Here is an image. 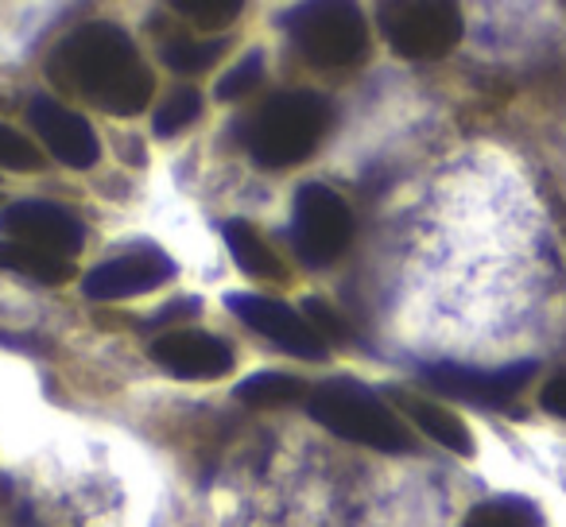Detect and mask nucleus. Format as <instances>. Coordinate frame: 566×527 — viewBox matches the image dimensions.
<instances>
[{
	"label": "nucleus",
	"instance_id": "nucleus-15",
	"mask_svg": "<svg viewBox=\"0 0 566 527\" xmlns=\"http://www.w3.org/2000/svg\"><path fill=\"white\" fill-rule=\"evenodd\" d=\"M0 268L35 280V284H66L74 276V264L66 256H55V252L32 249V244L20 241H0Z\"/></svg>",
	"mask_w": 566,
	"mask_h": 527
},
{
	"label": "nucleus",
	"instance_id": "nucleus-9",
	"mask_svg": "<svg viewBox=\"0 0 566 527\" xmlns=\"http://www.w3.org/2000/svg\"><path fill=\"white\" fill-rule=\"evenodd\" d=\"M0 233L9 241L32 244V249L55 252L66 260L86 244L82 221L55 202H12L9 210H0Z\"/></svg>",
	"mask_w": 566,
	"mask_h": 527
},
{
	"label": "nucleus",
	"instance_id": "nucleus-21",
	"mask_svg": "<svg viewBox=\"0 0 566 527\" xmlns=\"http://www.w3.org/2000/svg\"><path fill=\"white\" fill-rule=\"evenodd\" d=\"M260 78H264V55H260V51H249V55H244L241 63H237L233 71L218 82V97L221 102H233V97L249 94Z\"/></svg>",
	"mask_w": 566,
	"mask_h": 527
},
{
	"label": "nucleus",
	"instance_id": "nucleus-2",
	"mask_svg": "<svg viewBox=\"0 0 566 527\" xmlns=\"http://www.w3.org/2000/svg\"><path fill=\"white\" fill-rule=\"evenodd\" d=\"M331 128V105L311 89H287L268 97L249 125V156L260 167H295L323 144Z\"/></svg>",
	"mask_w": 566,
	"mask_h": 527
},
{
	"label": "nucleus",
	"instance_id": "nucleus-4",
	"mask_svg": "<svg viewBox=\"0 0 566 527\" xmlns=\"http://www.w3.org/2000/svg\"><path fill=\"white\" fill-rule=\"evenodd\" d=\"M287 32H292L300 55L311 66H354L369 51V24L354 4H338V0H315V4H300L287 12Z\"/></svg>",
	"mask_w": 566,
	"mask_h": 527
},
{
	"label": "nucleus",
	"instance_id": "nucleus-18",
	"mask_svg": "<svg viewBox=\"0 0 566 527\" xmlns=\"http://www.w3.org/2000/svg\"><path fill=\"white\" fill-rule=\"evenodd\" d=\"M226 51V40H167L164 43V63L175 74H202Z\"/></svg>",
	"mask_w": 566,
	"mask_h": 527
},
{
	"label": "nucleus",
	"instance_id": "nucleus-14",
	"mask_svg": "<svg viewBox=\"0 0 566 527\" xmlns=\"http://www.w3.org/2000/svg\"><path fill=\"white\" fill-rule=\"evenodd\" d=\"M226 244L241 272H249V276H256V280H283L280 256H275V249L260 236V229L252 225V221H241V218L229 221Z\"/></svg>",
	"mask_w": 566,
	"mask_h": 527
},
{
	"label": "nucleus",
	"instance_id": "nucleus-17",
	"mask_svg": "<svg viewBox=\"0 0 566 527\" xmlns=\"http://www.w3.org/2000/svg\"><path fill=\"white\" fill-rule=\"evenodd\" d=\"M303 392H307L303 380L287 377V372H256V377L241 380L233 396L241 403H249V408H287V403H295Z\"/></svg>",
	"mask_w": 566,
	"mask_h": 527
},
{
	"label": "nucleus",
	"instance_id": "nucleus-6",
	"mask_svg": "<svg viewBox=\"0 0 566 527\" xmlns=\"http://www.w3.org/2000/svg\"><path fill=\"white\" fill-rule=\"evenodd\" d=\"M354 241V213L338 190L323 182H307L295 194V218H292V244L295 256L307 268H326Z\"/></svg>",
	"mask_w": 566,
	"mask_h": 527
},
{
	"label": "nucleus",
	"instance_id": "nucleus-5",
	"mask_svg": "<svg viewBox=\"0 0 566 527\" xmlns=\"http://www.w3.org/2000/svg\"><path fill=\"white\" fill-rule=\"evenodd\" d=\"M377 17L388 48L403 59H442L465 32L462 12L447 0H392Z\"/></svg>",
	"mask_w": 566,
	"mask_h": 527
},
{
	"label": "nucleus",
	"instance_id": "nucleus-12",
	"mask_svg": "<svg viewBox=\"0 0 566 527\" xmlns=\"http://www.w3.org/2000/svg\"><path fill=\"white\" fill-rule=\"evenodd\" d=\"M151 357L179 380H221L233 369V349L213 334L171 330L151 341Z\"/></svg>",
	"mask_w": 566,
	"mask_h": 527
},
{
	"label": "nucleus",
	"instance_id": "nucleus-24",
	"mask_svg": "<svg viewBox=\"0 0 566 527\" xmlns=\"http://www.w3.org/2000/svg\"><path fill=\"white\" fill-rule=\"evenodd\" d=\"M539 403H543V411L566 419V372H558V377H551L547 384H543Z\"/></svg>",
	"mask_w": 566,
	"mask_h": 527
},
{
	"label": "nucleus",
	"instance_id": "nucleus-13",
	"mask_svg": "<svg viewBox=\"0 0 566 527\" xmlns=\"http://www.w3.org/2000/svg\"><path fill=\"white\" fill-rule=\"evenodd\" d=\"M400 408L408 411L411 423H416L427 439H434L439 446H447L450 454L473 457V434H470V426L454 415V411L439 408V403H431V400H411V396H400Z\"/></svg>",
	"mask_w": 566,
	"mask_h": 527
},
{
	"label": "nucleus",
	"instance_id": "nucleus-11",
	"mask_svg": "<svg viewBox=\"0 0 566 527\" xmlns=\"http://www.w3.org/2000/svg\"><path fill=\"white\" fill-rule=\"evenodd\" d=\"M28 120H32V128L40 133V140L48 144L59 164L86 171L102 156V144H97V133L90 128V120L71 113L66 105H59L55 97H35L32 109H28Z\"/></svg>",
	"mask_w": 566,
	"mask_h": 527
},
{
	"label": "nucleus",
	"instance_id": "nucleus-16",
	"mask_svg": "<svg viewBox=\"0 0 566 527\" xmlns=\"http://www.w3.org/2000/svg\"><path fill=\"white\" fill-rule=\"evenodd\" d=\"M462 527H543V516L524 496H493L470 508Z\"/></svg>",
	"mask_w": 566,
	"mask_h": 527
},
{
	"label": "nucleus",
	"instance_id": "nucleus-23",
	"mask_svg": "<svg viewBox=\"0 0 566 527\" xmlns=\"http://www.w3.org/2000/svg\"><path fill=\"white\" fill-rule=\"evenodd\" d=\"M303 318H307V323L315 326L318 338H323V341L331 338V341H338V346H346V341H349V330H346V323H342V315H338V310L326 307V303L318 299V295H315V299H307V315H303Z\"/></svg>",
	"mask_w": 566,
	"mask_h": 527
},
{
	"label": "nucleus",
	"instance_id": "nucleus-20",
	"mask_svg": "<svg viewBox=\"0 0 566 527\" xmlns=\"http://www.w3.org/2000/svg\"><path fill=\"white\" fill-rule=\"evenodd\" d=\"M175 9L182 12V17H190L198 28H206V32H213V28H229L237 20V12H241V0H179Z\"/></svg>",
	"mask_w": 566,
	"mask_h": 527
},
{
	"label": "nucleus",
	"instance_id": "nucleus-3",
	"mask_svg": "<svg viewBox=\"0 0 566 527\" xmlns=\"http://www.w3.org/2000/svg\"><path fill=\"white\" fill-rule=\"evenodd\" d=\"M307 411L315 415V423H323L331 434L357 442V446L385 450V454L411 450L408 426L392 415V408H388L377 392H369V388L349 377L318 384L315 392L307 396Z\"/></svg>",
	"mask_w": 566,
	"mask_h": 527
},
{
	"label": "nucleus",
	"instance_id": "nucleus-1",
	"mask_svg": "<svg viewBox=\"0 0 566 527\" xmlns=\"http://www.w3.org/2000/svg\"><path fill=\"white\" fill-rule=\"evenodd\" d=\"M51 78L113 117H136L151 102V71L117 24H82L55 48Z\"/></svg>",
	"mask_w": 566,
	"mask_h": 527
},
{
	"label": "nucleus",
	"instance_id": "nucleus-22",
	"mask_svg": "<svg viewBox=\"0 0 566 527\" xmlns=\"http://www.w3.org/2000/svg\"><path fill=\"white\" fill-rule=\"evenodd\" d=\"M40 164H43L40 151H35L32 144L17 133V128L0 125V167H12V171H35Z\"/></svg>",
	"mask_w": 566,
	"mask_h": 527
},
{
	"label": "nucleus",
	"instance_id": "nucleus-8",
	"mask_svg": "<svg viewBox=\"0 0 566 527\" xmlns=\"http://www.w3.org/2000/svg\"><path fill=\"white\" fill-rule=\"evenodd\" d=\"M226 307L233 310L249 330H256L260 338L272 341V346L283 349V354L303 357V361H323L326 357V341L318 338V330L300 315V310L287 307V303L268 299V295L233 292V295H226Z\"/></svg>",
	"mask_w": 566,
	"mask_h": 527
},
{
	"label": "nucleus",
	"instance_id": "nucleus-10",
	"mask_svg": "<svg viewBox=\"0 0 566 527\" xmlns=\"http://www.w3.org/2000/svg\"><path fill=\"white\" fill-rule=\"evenodd\" d=\"M171 276H175L171 256H164L159 249H133L125 256L102 260L97 268H90V276L82 280V292H86V299L113 303V299H128V295L156 292Z\"/></svg>",
	"mask_w": 566,
	"mask_h": 527
},
{
	"label": "nucleus",
	"instance_id": "nucleus-7",
	"mask_svg": "<svg viewBox=\"0 0 566 527\" xmlns=\"http://www.w3.org/2000/svg\"><path fill=\"white\" fill-rule=\"evenodd\" d=\"M535 377V361H512L501 369H473V365L458 361H434L423 369V380L439 392L454 396V400L478 403V408H504L516 400Z\"/></svg>",
	"mask_w": 566,
	"mask_h": 527
},
{
	"label": "nucleus",
	"instance_id": "nucleus-19",
	"mask_svg": "<svg viewBox=\"0 0 566 527\" xmlns=\"http://www.w3.org/2000/svg\"><path fill=\"white\" fill-rule=\"evenodd\" d=\"M198 113H202V97H198V89H175L171 97H167L164 105L156 109V136H175L182 133V128H190L198 120Z\"/></svg>",
	"mask_w": 566,
	"mask_h": 527
}]
</instances>
